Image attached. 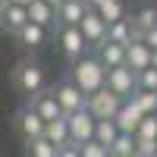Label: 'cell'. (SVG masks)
<instances>
[{
  "label": "cell",
  "instance_id": "1f68e13d",
  "mask_svg": "<svg viewBox=\"0 0 157 157\" xmlns=\"http://www.w3.org/2000/svg\"><path fill=\"white\" fill-rule=\"evenodd\" d=\"M13 3H22V6H29V3H32V0H13Z\"/></svg>",
  "mask_w": 157,
  "mask_h": 157
},
{
  "label": "cell",
  "instance_id": "f1b7e54d",
  "mask_svg": "<svg viewBox=\"0 0 157 157\" xmlns=\"http://www.w3.org/2000/svg\"><path fill=\"white\" fill-rule=\"evenodd\" d=\"M135 157H157V138H135Z\"/></svg>",
  "mask_w": 157,
  "mask_h": 157
},
{
  "label": "cell",
  "instance_id": "44dd1931",
  "mask_svg": "<svg viewBox=\"0 0 157 157\" xmlns=\"http://www.w3.org/2000/svg\"><path fill=\"white\" fill-rule=\"evenodd\" d=\"M22 145H25V154H32V157H57V145L44 135H38L32 141H22Z\"/></svg>",
  "mask_w": 157,
  "mask_h": 157
},
{
  "label": "cell",
  "instance_id": "9a60e30c",
  "mask_svg": "<svg viewBox=\"0 0 157 157\" xmlns=\"http://www.w3.org/2000/svg\"><path fill=\"white\" fill-rule=\"evenodd\" d=\"M94 57H98L107 69L123 66V63H126V44H116V41H107V38H104V41L94 47Z\"/></svg>",
  "mask_w": 157,
  "mask_h": 157
},
{
  "label": "cell",
  "instance_id": "d4e9b609",
  "mask_svg": "<svg viewBox=\"0 0 157 157\" xmlns=\"http://www.w3.org/2000/svg\"><path fill=\"white\" fill-rule=\"evenodd\" d=\"M132 101L141 107V113H157V91H148V88H138Z\"/></svg>",
  "mask_w": 157,
  "mask_h": 157
},
{
  "label": "cell",
  "instance_id": "f546056e",
  "mask_svg": "<svg viewBox=\"0 0 157 157\" xmlns=\"http://www.w3.org/2000/svg\"><path fill=\"white\" fill-rule=\"evenodd\" d=\"M138 38H141V41H145L151 50H157V25H151V29H148V32H141Z\"/></svg>",
  "mask_w": 157,
  "mask_h": 157
},
{
  "label": "cell",
  "instance_id": "30bf717a",
  "mask_svg": "<svg viewBox=\"0 0 157 157\" xmlns=\"http://www.w3.org/2000/svg\"><path fill=\"white\" fill-rule=\"evenodd\" d=\"M25 22H29V10L22 3H13V0H3V3H0V32H6L13 38Z\"/></svg>",
  "mask_w": 157,
  "mask_h": 157
},
{
  "label": "cell",
  "instance_id": "d6986e66",
  "mask_svg": "<svg viewBox=\"0 0 157 157\" xmlns=\"http://www.w3.org/2000/svg\"><path fill=\"white\" fill-rule=\"evenodd\" d=\"M44 138H50L57 145V151H60V145L63 141H69V126H66V113L63 116H57V120H47L44 123Z\"/></svg>",
  "mask_w": 157,
  "mask_h": 157
},
{
  "label": "cell",
  "instance_id": "8992f818",
  "mask_svg": "<svg viewBox=\"0 0 157 157\" xmlns=\"http://www.w3.org/2000/svg\"><path fill=\"white\" fill-rule=\"evenodd\" d=\"M66 126H69V138L82 145V141L94 138V126H98V116L91 113L88 107H82V110H75V113H66Z\"/></svg>",
  "mask_w": 157,
  "mask_h": 157
},
{
  "label": "cell",
  "instance_id": "4dcf8cb0",
  "mask_svg": "<svg viewBox=\"0 0 157 157\" xmlns=\"http://www.w3.org/2000/svg\"><path fill=\"white\" fill-rule=\"evenodd\" d=\"M82 3H85L88 10H98V3H101V0H82Z\"/></svg>",
  "mask_w": 157,
  "mask_h": 157
},
{
  "label": "cell",
  "instance_id": "277c9868",
  "mask_svg": "<svg viewBox=\"0 0 157 157\" xmlns=\"http://www.w3.org/2000/svg\"><path fill=\"white\" fill-rule=\"evenodd\" d=\"M123 98L116 94V91H110L107 85H101L98 91H91V94H85V107L98 116V120H113L116 110H120Z\"/></svg>",
  "mask_w": 157,
  "mask_h": 157
},
{
  "label": "cell",
  "instance_id": "9c48e42d",
  "mask_svg": "<svg viewBox=\"0 0 157 157\" xmlns=\"http://www.w3.org/2000/svg\"><path fill=\"white\" fill-rule=\"evenodd\" d=\"M13 41H16L22 50H41V47L50 41V29H44V25H38V22L29 19L16 35H13Z\"/></svg>",
  "mask_w": 157,
  "mask_h": 157
},
{
  "label": "cell",
  "instance_id": "cb8c5ba5",
  "mask_svg": "<svg viewBox=\"0 0 157 157\" xmlns=\"http://www.w3.org/2000/svg\"><path fill=\"white\" fill-rule=\"evenodd\" d=\"M98 13H101L107 22H116V19L129 16V13H126V0H101V3H98Z\"/></svg>",
  "mask_w": 157,
  "mask_h": 157
},
{
  "label": "cell",
  "instance_id": "6da1fadb",
  "mask_svg": "<svg viewBox=\"0 0 157 157\" xmlns=\"http://www.w3.org/2000/svg\"><path fill=\"white\" fill-rule=\"evenodd\" d=\"M72 82L85 91V94H91V91H98L104 82H107V66L94 57V50L91 54H82L78 60L69 63V72H66Z\"/></svg>",
  "mask_w": 157,
  "mask_h": 157
},
{
  "label": "cell",
  "instance_id": "ffe728a7",
  "mask_svg": "<svg viewBox=\"0 0 157 157\" xmlns=\"http://www.w3.org/2000/svg\"><path fill=\"white\" fill-rule=\"evenodd\" d=\"M129 19H132V32H135V38H138L141 32H148L151 25H157V6H151V3H148V6L135 10Z\"/></svg>",
  "mask_w": 157,
  "mask_h": 157
},
{
  "label": "cell",
  "instance_id": "52a82bcc",
  "mask_svg": "<svg viewBox=\"0 0 157 157\" xmlns=\"http://www.w3.org/2000/svg\"><path fill=\"white\" fill-rule=\"evenodd\" d=\"M54 94H57V104H60V110H63V113H75V110H82V107H85V91L78 88L69 75L63 78V82L54 85Z\"/></svg>",
  "mask_w": 157,
  "mask_h": 157
},
{
  "label": "cell",
  "instance_id": "4316f807",
  "mask_svg": "<svg viewBox=\"0 0 157 157\" xmlns=\"http://www.w3.org/2000/svg\"><path fill=\"white\" fill-rule=\"evenodd\" d=\"M135 138H157V113H145L135 129Z\"/></svg>",
  "mask_w": 157,
  "mask_h": 157
},
{
  "label": "cell",
  "instance_id": "5b68a950",
  "mask_svg": "<svg viewBox=\"0 0 157 157\" xmlns=\"http://www.w3.org/2000/svg\"><path fill=\"white\" fill-rule=\"evenodd\" d=\"M13 129H16V135H19L22 141H32V138H38V135H44V120L38 116V110L32 107V104L25 101L22 107L13 113Z\"/></svg>",
  "mask_w": 157,
  "mask_h": 157
},
{
  "label": "cell",
  "instance_id": "484cf974",
  "mask_svg": "<svg viewBox=\"0 0 157 157\" xmlns=\"http://www.w3.org/2000/svg\"><path fill=\"white\" fill-rule=\"evenodd\" d=\"M135 85L138 88H148V91H157V66H154V63L135 72Z\"/></svg>",
  "mask_w": 157,
  "mask_h": 157
},
{
  "label": "cell",
  "instance_id": "836d02e7",
  "mask_svg": "<svg viewBox=\"0 0 157 157\" xmlns=\"http://www.w3.org/2000/svg\"><path fill=\"white\" fill-rule=\"evenodd\" d=\"M0 3H3V0H0Z\"/></svg>",
  "mask_w": 157,
  "mask_h": 157
},
{
  "label": "cell",
  "instance_id": "e0dca14e",
  "mask_svg": "<svg viewBox=\"0 0 157 157\" xmlns=\"http://www.w3.org/2000/svg\"><path fill=\"white\" fill-rule=\"evenodd\" d=\"M85 3L82 0H63V3L57 6V25H78L85 16Z\"/></svg>",
  "mask_w": 157,
  "mask_h": 157
},
{
  "label": "cell",
  "instance_id": "ba28073f",
  "mask_svg": "<svg viewBox=\"0 0 157 157\" xmlns=\"http://www.w3.org/2000/svg\"><path fill=\"white\" fill-rule=\"evenodd\" d=\"M104 85H107L110 91H116L123 101L132 98L135 91H138V85H135V69L126 66V63H123V66H113V69H107V82H104Z\"/></svg>",
  "mask_w": 157,
  "mask_h": 157
},
{
  "label": "cell",
  "instance_id": "d6a6232c",
  "mask_svg": "<svg viewBox=\"0 0 157 157\" xmlns=\"http://www.w3.org/2000/svg\"><path fill=\"white\" fill-rule=\"evenodd\" d=\"M47 3H54V6H60V3H63V0H47Z\"/></svg>",
  "mask_w": 157,
  "mask_h": 157
},
{
  "label": "cell",
  "instance_id": "2e32d148",
  "mask_svg": "<svg viewBox=\"0 0 157 157\" xmlns=\"http://www.w3.org/2000/svg\"><path fill=\"white\" fill-rule=\"evenodd\" d=\"M25 10H29V19L32 22L44 25V29H50V32L57 29V6L54 3H47V0H32Z\"/></svg>",
  "mask_w": 157,
  "mask_h": 157
},
{
  "label": "cell",
  "instance_id": "7402d4cb",
  "mask_svg": "<svg viewBox=\"0 0 157 157\" xmlns=\"http://www.w3.org/2000/svg\"><path fill=\"white\" fill-rule=\"evenodd\" d=\"M110 157H135V135L132 132H120L110 145Z\"/></svg>",
  "mask_w": 157,
  "mask_h": 157
},
{
  "label": "cell",
  "instance_id": "ac0fdd59",
  "mask_svg": "<svg viewBox=\"0 0 157 157\" xmlns=\"http://www.w3.org/2000/svg\"><path fill=\"white\" fill-rule=\"evenodd\" d=\"M135 32H132V19L123 16V19H116V22H107V41H116V44H126V41H132Z\"/></svg>",
  "mask_w": 157,
  "mask_h": 157
},
{
  "label": "cell",
  "instance_id": "8fae6325",
  "mask_svg": "<svg viewBox=\"0 0 157 157\" xmlns=\"http://www.w3.org/2000/svg\"><path fill=\"white\" fill-rule=\"evenodd\" d=\"M78 29H82L88 47L94 50L104 38H107V19H104L98 10H85V16H82V22H78Z\"/></svg>",
  "mask_w": 157,
  "mask_h": 157
},
{
  "label": "cell",
  "instance_id": "5bb4252c",
  "mask_svg": "<svg viewBox=\"0 0 157 157\" xmlns=\"http://www.w3.org/2000/svg\"><path fill=\"white\" fill-rule=\"evenodd\" d=\"M151 57H154V50L141 41V38H132V41H126V66H132L135 72L138 69H145L151 66Z\"/></svg>",
  "mask_w": 157,
  "mask_h": 157
},
{
  "label": "cell",
  "instance_id": "7c38bea8",
  "mask_svg": "<svg viewBox=\"0 0 157 157\" xmlns=\"http://www.w3.org/2000/svg\"><path fill=\"white\" fill-rule=\"evenodd\" d=\"M32 104V107L38 110V116L47 123V120H57V116H63V110H60V104H57V94H54V88H41L38 94H32V98H25Z\"/></svg>",
  "mask_w": 157,
  "mask_h": 157
},
{
  "label": "cell",
  "instance_id": "603a6c76",
  "mask_svg": "<svg viewBox=\"0 0 157 157\" xmlns=\"http://www.w3.org/2000/svg\"><path fill=\"white\" fill-rule=\"evenodd\" d=\"M116 135H120V126H116V120H98V126H94V138H98L107 151H110V145H113Z\"/></svg>",
  "mask_w": 157,
  "mask_h": 157
},
{
  "label": "cell",
  "instance_id": "7a4b0ae2",
  "mask_svg": "<svg viewBox=\"0 0 157 157\" xmlns=\"http://www.w3.org/2000/svg\"><path fill=\"white\" fill-rule=\"evenodd\" d=\"M10 78H13V88H16L22 98H32L41 88H47V72H44L41 63L32 60V57H22L16 66H13Z\"/></svg>",
  "mask_w": 157,
  "mask_h": 157
},
{
  "label": "cell",
  "instance_id": "83f0119b",
  "mask_svg": "<svg viewBox=\"0 0 157 157\" xmlns=\"http://www.w3.org/2000/svg\"><path fill=\"white\" fill-rule=\"evenodd\" d=\"M78 157H110V151L104 148L98 138H88V141L78 145Z\"/></svg>",
  "mask_w": 157,
  "mask_h": 157
},
{
  "label": "cell",
  "instance_id": "3957f363",
  "mask_svg": "<svg viewBox=\"0 0 157 157\" xmlns=\"http://www.w3.org/2000/svg\"><path fill=\"white\" fill-rule=\"evenodd\" d=\"M54 41H57V50L63 54V60H66V63L78 60L82 54H88V50H91L78 25H57V29H54Z\"/></svg>",
  "mask_w": 157,
  "mask_h": 157
},
{
  "label": "cell",
  "instance_id": "4fadbf2b",
  "mask_svg": "<svg viewBox=\"0 0 157 157\" xmlns=\"http://www.w3.org/2000/svg\"><path fill=\"white\" fill-rule=\"evenodd\" d=\"M141 116H145V113H141V107H138L132 98H126V101L120 104V110H116L113 120H116V126H120V132H132V135H135Z\"/></svg>",
  "mask_w": 157,
  "mask_h": 157
}]
</instances>
